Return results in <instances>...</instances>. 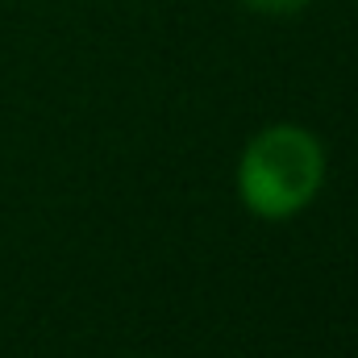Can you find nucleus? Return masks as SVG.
I'll return each instance as SVG.
<instances>
[{"mask_svg":"<svg viewBox=\"0 0 358 358\" xmlns=\"http://www.w3.org/2000/svg\"><path fill=\"white\" fill-rule=\"evenodd\" d=\"M325 176L329 159L321 138L296 121H279L246 142V150L238 155L234 187L250 217L292 221L321 196Z\"/></svg>","mask_w":358,"mask_h":358,"instance_id":"1","label":"nucleus"},{"mask_svg":"<svg viewBox=\"0 0 358 358\" xmlns=\"http://www.w3.org/2000/svg\"><path fill=\"white\" fill-rule=\"evenodd\" d=\"M242 8H250V13H259V17H296V13H304L313 0H238Z\"/></svg>","mask_w":358,"mask_h":358,"instance_id":"2","label":"nucleus"}]
</instances>
